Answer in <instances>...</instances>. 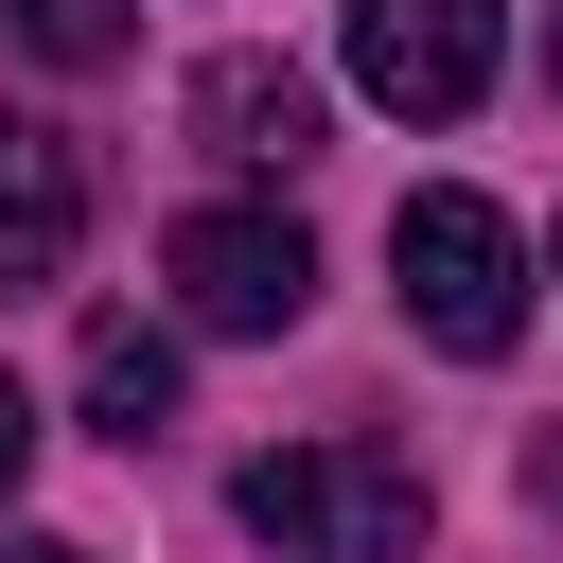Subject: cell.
<instances>
[{"mask_svg":"<svg viewBox=\"0 0 563 563\" xmlns=\"http://www.w3.org/2000/svg\"><path fill=\"white\" fill-rule=\"evenodd\" d=\"M194 141H211L229 176H299V158H317V70H282V53H211V70H194Z\"/></svg>","mask_w":563,"mask_h":563,"instance_id":"5b68a950","label":"cell"},{"mask_svg":"<svg viewBox=\"0 0 563 563\" xmlns=\"http://www.w3.org/2000/svg\"><path fill=\"white\" fill-rule=\"evenodd\" d=\"M0 563H88V545H53V528H0Z\"/></svg>","mask_w":563,"mask_h":563,"instance_id":"8fae6325","label":"cell"},{"mask_svg":"<svg viewBox=\"0 0 563 563\" xmlns=\"http://www.w3.org/2000/svg\"><path fill=\"white\" fill-rule=\"evenodd\" d=\"M493 53H510V0H352V88L387 123H475Z\"/></svg>","mask_w":563,"mask_h":563,"instance_id":"3957f363","label":"cell"},{"mask_svg":"<svg viewBox=\"0 0 563 563\" xmlns=\"http://www.w3.org/2000/svg\"><path fill=\"white\" fill-rule=\"evenodd\" d=\"M229 510L282 563H405L422 545V457L405 440H282V457L229 475Z\"/></svg>","mask_w":563,"mask_h":563,"instance_id":"6da1fadb","label":"cell"},{"mask_svg":"<svg viewBox=\"0 0 563 563\" xmlns=\"http://www.w3.org/2000/svg\"><path fill=\"white\" fill-rule=\"evenodd\" d=\"M88 246V158L53 123H0V282H70Z\"/></svg>","mask_w":563,"mask_h":563,"instance_id":"8992f818","label":"cell"},{"mask_svg":"<svg viewBox=\"0 0 563 563\" xmlns=\"http://www.w3.org/2000/svg\"><path fill=\"white\" fill-rule=\"evenodd\" d=\"M387 264H405V334H422V352L493 369V352L528 334V246H510L493 194H405V211H387Z\"/></svg>","mask_w":563,"mask_h":563,"instance_id":"7a4b0ae2","label":"cell"},{"mask_svg":"<svg viewBox=\"0 0 563 563\" xmlns=\"http://www.w3.org/2000/svg\"><path fill=\"white\" fill-rule=\"evenodd\" d=\"M176 317L194 334H299V299H317V246H299V211H176Z\"/></svg>","mask_w":563,"mask_h":563,"instance_id":"277c9868","label":"cell"},{"mask_svg":"<svg viewBox=\"0 0 563 563\" xmlns=\"http://www.w3.org/2000/svg\"><path fill=\"white\" fill-rule=\"evenodd\" d=\"M528 493H545V510H563V422H545V440H528Z\"/></svg>","mask_w":563,"mask_h":563,"instance_id":"30bf717a","label":"cell"},{"mask_svg":"<svg viewBox=\"0 0 563 563\" xmlns=\"http://www.w3.org/2000/svg\"><path fill=\"white\" fill-rule=\"evenodd\" d=\"M18 475H35V387L0 369V493H18Z\"/></svg>","mask_w":563,"mask_h":563,"instance_id":"9c48e42d","label":"cell"},{"mask_svg":"<svg viewBox=\"0 0 563 563\" xmlns=\"http://www.w3.org/2000/svg\"><path fill=\"white\" fill-rule=\"evenodd\" d=\"M70 387H88V440H123V457H141V440L176 422V334H141V317H88V369H70Z\"/></svg>","mask_w":563,"mask_h":563,"instance_id":"52a82bcc","label":"cell"},{"mask_svg":"<svg viewBox=\"0 0 563 563\" xmlns=\"http://www.w3.org/2000/svg\"><path fill=\"white\" fill-rule=\"evenodd\" d=\"M0 35H18V53H53V70H106L141 18H123V0H0Z\"/></svg>","mask_w":563,"mask_h":563,"instance_id":"ba28073f","label":"cell"}]
</instances>
